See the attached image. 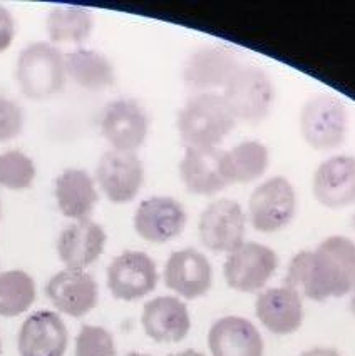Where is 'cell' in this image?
Masks as SVG:
<instances>
[{"mask_svg":"<svg viewBox=\"0 0 355 356\" xmlns=\"http://www.w3.org/2000/svg\"><path fill=\"white\" fill-rule=\"evenodd\" d=\"M285 286L308 300L325 301L352 293L355 286V243L347 236H329L313 251L293 256Z\"/></svg>","mask_w":355,"mask_h":356,"instance_id":"1","label":"cell"},{"mask_svg":"<svg viewBox=\"0 0 355 356\" xmlns=\"http://www.w3.org/2000/svg\"><path fill=\"white\" fill-rule=\"evenodd\" d=\"M237 126L221 94L203 92L188 99L176 119L178 134L187 147H218Z\"/></svg>","mask_w":355,"mask_h":356,"instance_id":"2","label":"cell"},{"mask_svg":"<svg viewBox=\"0 0 355 356\" xmlns=\"http://www.w3.org/2000/svg\"><path fill=\"white\" fill-rule=\"evenodd\" d=\"M64 54L54 44L32 42L20 51L15 79L22 94L32 101L56 96L65 84Z\"/></svg>","mask_w":355,"mask_h":356,"instance_id":"3","label":"cell"},{"mask_svg":"<svg viewBox=\"0 0 355 356\" xmlns=\"http://www.w3.org/2000/svg\"><path fill=\"white\" fill-rule=\"evenodd\" d=\"M221 96L235 119L258 122L270 113L275 101V87L262 67L240 64L223 87Z\"/></svg>","mask_w":355,"mask_h":356,"instance_id":"4","label":"cell"},{"mask_svg":"<svg viewBox=\"0 0 355 356\" xmlns=\"http://www.w3.org/2000/svg\"><path fill=\"white\" fill-rule=\"evenodd\" d=\"M300 134L315 151L336 149L345 140L347 107L342 99L332 94H317L308 97L300 109Z\"/></svg>","mask_w":355,"mask_h":356,"instance_id":"5","label":"cell"},{"mask_svg":"<svg viewBox=\"0 0 355 356\" xmlns=\"http://www.w3.org/2000/svg\"><path fill=\"white\" fill-rule=\"evenodd\" d=\"M297 213V193L290 181L275 176L263 181L248 201L250 222L260 233H276L293 221Z\"/></svg>","mask_w":355,"mask_h":356,"instance_id":"6","label":"cell"},{"mask_svg":"<svg viewBox=\"0 0 355 356\" xmlns=\"http://www.w3.org/2000/svg\"><path fill=\"white\" fill-rule=\"evenodd\" d=\"M246 216L237 201L223 197L203 209L198 233L205 248L213 252H230L245 243Z\"/></svg>","mask_w":355,"mask_h":356,"instance_id":"7","label":"cell"},{"mask_svg":"<svg viewBox=\"0 0 355 356\" xmlns=\"http://www.w3.org/2000/svg\"><path fill=\"white\" fill-rule=\"evenodd\" d=\"M278 268V256L271 248L257 241H245L231 251L223 273L230 288L242 293L262 289Z\"/></svg>","mask_w":355,"mask_h":356,"instance_id":"8","label":"cell"},{"mask_svg":"<svg viewBox=\"0 0 355 356\" xmlns=\"http://www.w3.org/2000/svg\"><path fill=\"white\" fill-rule=\"evenodd\" d=\"M101 132L114 151L136 152L148 138L150 115L134 99H116L102 111Z\"/></svg>","mask_w":355,"mask_h":356,"instance_id":"9","label":"cell"},{"mask_svg":"<svg viewBox=\"0 0 355 356\" xmlns=\"http://www.w3.org/2000/svg\"><path fill=\"white\" fill-rule=\"evenodd\" d=\"M158 278L156 263L143 251L121 252L107 268V288L116 300H141L155 291Z\"/></svg>","mask_w":355,"mask_h":356,"instance_id":"10","label":"cell"},{"mask_svg":"<svg viewBox=\"0 0 355 356\" xmlns=\"http://www.w3.org/2000/svg\"><path fill=\"white\" fill-rule=\"evenodd\" d=\"M96 183L114 204L133 201L144 183V165L136 152L107 151L99 159Z\"/></svg>","mask_w":355,"mask_h":356,"instance_id":"11","label":"cell"},{"mask_svg":"<svg viewBox=\"0 0 355 356\" xmlns=\"http://www.w3.org/2000/svg\"><path fill=\"white\" fill-rule=\"evenodd\" d=\"M188 214L175 197L152 196L144 200L134 213V231L144 241L163 244L184 231Z\"/></svg>","mask_w":355,"mask_h":356,"instance_id":"12","label":"cell"},{"mask_svg":"<svg viewBox=\"0 0 355 356\" xmlns=\"http://www.w3.org/2000/svg\"><path fill=\"white\" fill-rule=\"evenodd\" d=\"M238 65L231 49L225 45H205L196 49L184 62L183 81L188 89L198 94L212 92L218 87H225Z\"/></svg>","mask_w":355,"mask_h":356,"instance_id":"13","label":"cell"},{"mask_svg":"<svg viewBox=\"0 0 355 356\" xmlns=\"http://www.w3.org/2000/svg\"><path fill=\"white\" fill-rule=\"evenodd\" d=\"M45 295L61 313L82 318L96 308L99 288L89 273L65 268L49 280Z\"/></svg>","mask_w":355,"mask_h":356,"instance_id":"14","label":"cell"},{"mask_svg":"<svg viewBox=\"0 0 355 356\" xmlns=\"http://www.w3.org/2000/svg\"><path fill=\"white\" fill-rule=\"evenodd\" d=\"M164 283L180 296L196 300L212 288V264L203 252L195 248L175 251L164 264Z\"/></svg>","mask_w":355,"mask_h":356,"instance_id":"15","label":"cell"},{"mask_svg":"<svg viewBox=\"0 0 355 356\" xmlns=\"http://www.w3.org/2000/svg\"><path fill=\"white\" fill-rule=\"evenodd\" d=\"M313 197L329 209H342L355 202V157L333 156L324 161L312 179Z\"/></svg>","mask_w":355,"mask_h":356,"instance_id":"16","label":"cell"},{"mask_svg":"<svg viewBox=\"0 0 355 356\" xmlns=\"http://www.w3.org/2000/svg\"><path fill=\"white\" fill-rule=\"evenodd\" d=\"M68 343L69 333L63 318L49 309L27 316L17 339L20 356H64Z\"/></svg>","mask_w":355,"mask_h":356,"instance_id":"17","label":"cell"},{"mask_svg":"<svg viewBox=\"0 0 355 356\" xmlns=\"http://www.w3.org/2000/svg\"><path fill=\"white\" fill-rule=\"evenodd\" d=\"M106 231L93 219L74 221L57 239V254L68 270H81L96 263L106 246Z\"/></svg>","mask_w":355,"mask_h":356,"instance_id":"18","label":"cell"},{"mask_svg":"<svg viewBox=\"0 0 355 356\" xmlns=\"http://www.w3.org/2000/svg\"><path fill=\"white\" fill-rule=\"evenodd\" d=\"M223 152L218 147H187L180 163V177L189 193L213 196L228 186L223 174Z\"/></svg>","mask_w":355,"mask_h":356,"instance_id":"19","label":"cell"},{"mask_svg":"<svg viewBox=\"0 0 355 356\" xmlns=\"http://www.w3.org/2000/svg\"><path fill=\"white\" fill-rule=\"evenodd\" d=\"M143 328L156 343H178L187 338L191 320L187 305L175 296H158L144 305Z\"/></svg>","mask_w":355,"mask_h":356,"instance_id":"20","label":"cell"},{"mask_svg":"<svg viewBox=\"0 0 355 356\" xmlns=\"http://www.w3.org/2000/svg\"><path fill=\"white\" fill-rule=\"evenodd\" d=\"M257 318L268 331L275 334H292L302 326L303 305L295 289L270 288L257 298Z\"/></svg>","mask_w":355,"mask_h":356,"instance_id":"21","label":"cell"},{"mask_svg":"<svg viewBox=\"0 0 355 356\" xmlns=\"http://www.w3.org/2000/svg\"><path fill=\"white\" fill-rule=\"evenodd\" d=\"M213 356H263V338L255 325L240 316L214 321L208 333Z\"/></svg>","mask_w":355,"mask_h":356,"instance_id":"22","label":"cell"},{"mask_svg":"<svg viewBox=\"0 0 355 356\" xmlns=\"http://www.w3.org/2000/svg\"><path fill=\"white\" fill-rule=\"evenodd\" d=\"M57 206L65 218L74 221L89 219L99 201L96 181L84 169H65L54 184Z\"/></svg>","mask_w":355,"mask_h":356,"instance_id":"23","label":"cell"},{"mask_svg":"<svg viewBox=\"0 0 355 356\" xmlns=\"http://www.w3.org/2000/svg\"><path fill=\"white\" fill-rule=\"evenodd\" d=\"M270 165V151L260 140H243L223 152V174L226 183L248 184L267 172Z\"/></svg>","mask_w":355,"mask_h":356,"instance_id":"24","label":"cell"},{"mask_svg":"<svg viewBox=\"0 0 355 356\" xmlns=\"http://www.w3.org/2000/svg\"><path fill=\"white\" fill-rule=\"evenodd\" d=\"M65 76L86 90H104L116 81L114 65L104 54L93 49H77L64 56Z\"/></svg>","mask_w":355,"mask_h":356,"instance_id":"25","label":"cell"},{"mask_svg":"<svg viewBox=\"0 0 355 356\" xmlns=\"http://www.w3.org/2000/svg\"><path fill=\"white\" fill-rule=\"evenodd\" d=\"M47 35L52 44H81L89 39L94 31V15L89 9L76 6H59L49 12Z\"/></svg>","mask_w":355,"mask_h":356,"instance_id":"26","label":"cell"},{"mask_svg":"<svg viewBox=\"0 0 355 356\" xmlns=\"http://www.w3.org/2000/svg\"><path fill=\"white\" fill-rule=\"evenodd\" d=\"M36 283L22 270L0 273V316H20L34 305Z\"/></svg>","mask_w":355,"mask_h":356,"instance_id":"27","label":"cell"},{"mask_svg":"<svg viewBox=\"0 0 355 356\" xmlns=\"http://www.w3.org/2000/svg\"><path fill=\"white\" fill-rule=\"evenodd\" d=\"M36 164L19 149L0 154V186L10 191H24L36 181Z\"/></svg>","mask_w":355,"mask_h":356,"instance_id":"28","label":"cell"},{"mask_svg":"<svg viewBox=\"0 0 355 356\" xmlns=\"http://www.w3.org/2000/svg\"><path fill=\"white\" fill-rule=\"evenodd\" d=\"M76 356H116L113 334L102 326L84 325L76 338Z\"/></svg>","mask_w":355,"mask_h":356,"instance_id":"29","label":"cell"},{"mask_svg":"<svg viewBox=\"0 0 355 356\" xmlns=\"http://www.w3.org/2000/svg\"><path fill=\"white\" fill-rule=\"evenodd\" d=\"M24 109L12 99L0 97V144L15 139L24 129Z\"/></svg>","mask_w":355,"mask_h":356,"instance_id":"30","label":"cell"},{"mask_svg":"<svg viewBox=\"0 0 355 356\" xmlns=\"http://www.w3.org/2000/svg\"><path fill=\"white\" fill-rule=\"evenodd\" d=\"M15 34H17V27H15V20L12 14L6 7L0 6V54L6 52L14 42Z\"/></svg>","mask_w":355,"mask_h":356,"instance_id":"31","label":"cell"},{"mask_svg":"<svg viewBox=\"0 0 355 356\" xmlns=\"http://www.w3.org/2000/svg\"><path fill=\"white\" fill-rule=\"evenodd\" d=\"M299 356H342L337 350H332V348H312V350L303 351L302 355Z\"/></svg>","mask_w":355,"mask_h":356,"instance_id":"32","label":"cell"},{"mask_svg":"<svg viewBox=\"0 0 355 356\" xmlns=\"http://www.w3.org/2000/svg\"><path fill=\"white\" fill-rule=\"evenodd\" d=\"M169 356H205V355L200 353V351H195V350H184V351H180V353L169 355Z\"/></svg>","mask_w":355,"mask_h":356,"instance_id":"33","label":"cell"},{"mask_svg":"<svg viewBox=\"0 0 355 356\" xmlns=\"http://www.w3.org/2000/svg\"><path fill=\"white\" fill-rule=\"evenodd\" d=\"M350 312H352V314L355 316V286L352 289V300H350Z\"/></svg>","mask_w":355,"mask_h":356,"instance_id":"34","label":"cell"},{"mask_svg":"<svg viewBox=\"0 0 355 356\" xmlns=\"http://www.w3.org/2000/svg\"><path fill=\"white\" fill-rule=\"evenodd\" d=\"M127 356H148V355H141V353H129Z\"/></svg>","mask_w":355,"mask_h":356,"instance_id":"35","label":"cell"},{"mask_svg":"<svg viewBox=\"0 0 355 356\" xmlns=\"http://www.w3.org/2000/svg\"><path fill=\"white\" fill-rule=\"evenodd\" d=\"M352 226H354V229H355V213H354V216H352Z\"/></svg>","mask_w":355,"mask_h":356,"instance_id":"36","label":"cell"},{"mask_svg":"<svg viewBox=\"0 0 355 356\" xmlns=\"http://www.w3.org/2000/svg\"><path fill=\"white\" fill-rule=\"evenodd\" d=\"M0 355H2V341H0Z\"/></svg>","mask_w":355,"mask_h":356,"instance_id":"37","label":"cell"},{"mask_svg":"<svg viewBox=\"0 0 355 356\" xmlns=\"http://www.w3.org/2000/svg\"><path fill=\"white\" fill-rule=\"evenodd\" d=\"M0 218H2V206H0Z\"/></svg>","mask_w":355,"mask_h":356,"instance_id":"38","label":"cell"}]
</instances>
